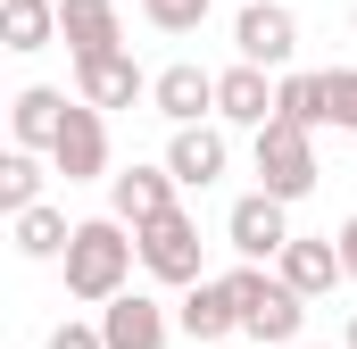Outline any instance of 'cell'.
Masks as SVG:
<instances>
[{
	"instance_id": "4",
	"label": "cell",
	"mask_w": 357,
	"mask_h": 349,
	"mask_svg": "<svg viewBox=\"0 0 357 349\" xmlns=\"http://www.w3.org/2000/svg\"><path fill=\"white\" fill-rule=\"evenodd\" d=\"M50 174H67V183H108V108H91L75 100L67 108V125H59V142H50Z\"/></svg>"
},
{
	"instance_id": "6",
	"label": "cell",
	"mask_w": 357,
	"mask_h": 349,
	"mask_svg": "<svg viewBox=\"0 0 357 349\" xmlns=\"http://www.w3.org/2000/svg\"><path fill=\"white\" fill-rule=\"evenodd\" d=\"M233 50H241V59H258V67H274V75H282V67L299 59V17H291L282 0H250V8L233 17Z\"/></svg>"
},
{
	"instance_id": "5",
	"label": "cell",
	"mask_w": 357,
	"mask_h": 349,
	"mask_svg": "<svg viewBox=\"0 0 357 349\" xmlns=\"http://www.w3.org/2000/svg\"><path fill=\"white\" fill-rule=\"evenodd\" d=\"M225 242H233L241 258L274 266V258H282V242H291V200H274L266 183H258L250 200H233V208H225Z\"/></svg>"
},
{
	"instance_id": "27",
	"label": "cell",
	"mask_w": 357,
	"mask_h": 349,
	"mask_svg": "<svg viewBox=\"0 0 357 349\" xmlns=\"http://www.w3.org/2000/svg\"><path fill=\"white\" fill-rule=\"evenodd\" d=\"M349 25H357V8H349Z\"/></svg>"
},
{
	"instance_id": "17",
	"label": "cell",
	"mask_w": 357,
	"mask_h": 349,
	"mask_svg": "<svg viewBox=\"0 0 357 349\" xmlns=\"http://www.w3.org/2000/svg\"><path fill=\"white\" fill-rule=\"evenodd\" d=\"M67 108H75L67 91H50V84H25L17 100H8V133H17L25 150H50V142H59V125H67Z\"/></svg>"
},
{
	"instance_id": "16",
	"label": "cell",
	"mask_w": 357,
	"mask_h": 349,
	"mask_svg": "<svg viewBox=\"0 0 357 349\" xmlns=\"http://www.w3.org/2000/svg\"><path fill=\"white\" fill-rule=\"evenodd\" d=\"M241 333H250V341H266V349H291L299 333H307V291H291V283L274 274V283H266V299L241 316Z\"/></svg>"
},
{
	"instance_id": "24",
	"label": "cell",
	"mask_w": 357,
	"mask_h": 349,
	"mask_svg": "<svg viewBox=\"0 0 357 349\" xmlns=\"http://www.w3.org/2000/svg\"><path fill=\"white\" fill-rule=\"evenodd\" d=\"M50 349H108V333H100V325H75V316H67V325L50 333Z\"/></svg>"
},
{
	"instance_id": "7",
	"label": "cell",
	"mask_w": 357,
	"mask_h": 349,
	"mask_svg": "<svg viewBox=\"0 0 357 349\" xmlns=\"http://www.w3.org/2000/svg\"><path fill=\"white\" fill-rule=\"evenodd\" d=\"M100 333H108V349H167L183 325L167 316V299H150V291H133V283H125V291L100 308Z\"/></svg>"
},
{
	"instance_id": "18",
	"label": "cell",
	"mask_w": 357,
	"mask_h": 349,
	"mask_svg": "<svg viewBox=\"0 0 357 349\" xmlns=\"http://www.w3.org/2000/svg\"><path fill=\"white\" fill-rule=\"evenodd\" d=\"M67 242H75V225H67V208H50V200H33V208H17V258L50 266V258H67Z\"/></svg>"
},
{
	"instance_id": "9",
	"label": "cell",
	"mask_w": 357,
	"mask_h": 349,
	"mask_svg": "<svg viewBox=\"0 0 357 349\" xmlns=\"http://www.w3.org/2000/svg\"><path fill=\"white\" fill-rule=\"evenodd\" d=\"M150 108H158L167 125H199V117H216V75H208L199 59H175V67L150 75Z\"/></svg>"
},
{
	"instance_id": "22",
	"label": "cell",
	"mask_w": 357,
	"mask_h": 349,
	"mask_svg": "<svg viewBox=\"0 0 357 349\" xmlns=\"http://www.w3.org/2000/svg\"><path fill=\"white\" fill-rule=\"evenodd\" d=\"M133 8H142V17H150L158 34H199L216 0H133Z\"/></svg>"
},
{
	"instance_id": "20",
	"label": "cell",
	"mask_w": 357,
	"mask_h": 349,
	"mask_svg": "<svg viewBox=\"0 0 357 349\" xmlns=\"http://www.w3.org/2000/svg\"><path fill=\"white\" fill-rule=\"evenodd\" d=\"M274 117H291V125H316V133H324V125H333V108H324V75H307V67H282V75H274Z\"/></svg>"
},
{
	"instance_id": "21",
	"label": "cell",
	"mask_w": 357,
	"mask_h": 349,
	"mask_svg": "<svg viewBox=\"0 0 357 349\" xmlns=\"http://www.w3.org/2000/svg\"><path fill=\"white\" fill-rule=\"evenodd\" d=\"M33 200H42V158H33V150L17 142V150L0 158V208L17 216V208H33Z\"/></svg>"
},
{
	"instance_id": "11",
	"label": "cell",
	"mask_w": 357,
	"mask_h": 349,
	"mask_svg": "<svg viewBox=\"0 0 357 349\" xmlns=\"http://www.w3.org/2000/svg\"><path fill=\"white\" fill-rule=\"evenodd\" d=\"M75 100H91V108H133V100H150V75L133 67V50H100V59H75Z\"/></svg>"
},
{
	"instance_id": "14",
	"label": "cell",
	"mask_w": 357,
	"mask_h": 349,
	"mask_svg": "<svg viewBox=\"0 0 357 349\" xmlns=\"http://www.w3.org/2000/svg\"><path fill=\"white\" fill-rule=\"evenodd\" d=\"M175 325L191 333V341H233V333H241V299H233V283H225V274H216V283H183Z\"/></svg>"
},
{
	"instance_id": "19",
	"label": "cell",
	"mask_w": 357,
	"mask_h": 349,
	"mask_svg": "<svg viewBox=\"0 0 357 349\" xmlns=\"http://www.w3.org/2000/svg\"><path fill=\"white\" fill-rule=\"evenodd\" d=\"M0 42L8 50H50L59 42V0H0Z\"/></svg>"
},
{
	"instance_id": "13",
	"label": "cell",
	"mask_w": 357,
	"mask_h": 349,
	"mask_svg": "<svg viewBox=\"0 0 357 349\" xmlns=\"http://www.w3.org/2000/svg\"><path fill=\"white\" fill-rule=\"evenodd\" d=\"M274 91H282V84H266V67H258V59H233V67L216 75V117H225V125H241V133H258V125L274 117Z\"/></svg>"
},
{
	"instance_id": "3",
	"label": "cell",
	"mask_w": 357,
	"mask_h": 349,
	"mask_svg": "<svg viewBox=\"0 0 357 349\" xmlns=\"http://www.w3.org/2000/svg\"><path fill=\"white\" fill-rule=\"evenodd\" d=\"M142 233V274L150 283H199V216H183V208H167V216H150V225H133Z\"/></svg>"
},
{
	"instance_id": "2",
	"label": "cell",
	"mask_w": 357,
	"mask_h": 349,
	"mask_svg": "<svg viewBox=\"0 0 357 349\" xmlns=\"http://www.w3.org/2000/svg\"><path fill=\"white\" fill-rule=\"evenodd\" d=\"M250 158H258V183H266L274 200H307L316 191V125H291V117H266L258 133H250Z\"/></svg>"
},
{
	"instance_id": "26",
	"label": "cell",
	"mask_w": 357,
	"mask_h": 349,
	"mask_svg": "<svg viewBox=\"0 0 357 349\" xmlns=\"http://www.w3.org/2000/svg\"><path fill=\"white\" fill-rule=\"evenodd\" d=\"M341 341H349V349H357V308H349V333H341Z\"/></svg>"
},
{
	"instance_id": "10",
	"label": "cell",
	"mask_w": 357,
	"mask_h": 349,
	"mask_svg": "<svg viewBox=\"0 0 357 349\" xmlns=\"http://www.w3.org/2000/svg\"><path fill=\"white\" fill-rule=\"evenodd\" d=\"M225 117H199V125H175V142H167V167H175L183 191H208L216 174H225Z\"/></svg>"
},
{
	"instance_id": "15",
	"label": "cell",
	"mask_w": 357,
	"mask_h": 349,
	"mask_svg": "<svg viewBox=\"0 0 357 349\" xmlns=\"http://www.w3.org/2000/svg\"><path fill=\"white\" fill-rule=\"evenodd\" d=\"M59 42H67L75 59L125 50V17H116V0H59Z\"/></svg>"
},
{
	"instance_id": "8",
	"label": "cell",
	"mask_w": 357,
	"mask_h": 349,
	"mask_svg": "<svg viewBox=\"0 0 357 349\" xmlns=\"http://www.w3.org/2000/svg\"><path fill=\"white\" fill-rule=\"evenodd\" d=\"M175 191H183V183H175V167H167V158H158V167H116V174H108V216H125V225H150V216L183 208Z\"/></svg>"
},
{
	"instance_id": "28",
	"label": "cell",
	"mask_w": 357,
	"mask_h": 349,
	"mask_svg": "<svg viewBox=\"0 0 357 349\" xmlns=\"http://www.w3.org/2000/svg\"><path fill=\"white\" fill-rule=\"evenodd\" d=\"M341 349H349V341H341Z\"/></svg>"
},
{
	"instance_id": "12",
	"label": "cell",
	"mask_w": 357,
	"mask_h": 349,
	"mask_svg": "<svg viewBox=\"0 0 357 349\" xmlns=\"http://www.w3.org/2000/svg\"><path fill=\"white\" fill-rule=\"evenodd\" d=\"M274 274H282L291 291H307V299H324V291H341V283H349V266H341V242H333V233H324V242L291 233V242H282V258H274Z\"/></svg>"
},
{
	"instance_id": "1",
	"label": "cell",
	"mask_w": 357,
	"mask_h": 349,
	"mask_svg": "<svg viewBox=\"0 0 357 349\" xmlns=\"http://www.w3.org/2000/svg\"><path fill=\"white\" fill-rule=\"evenodd\" d=\"M59 266H67V299H84V308H108V299L133 283V266H142V233H133L125 216H84Z\"/></svg>"
},
{
	"instance_id": "25",
	"label": "cell",
	"mask_w": 357,
	"mask_h": 349,
	"mask_svg": "<svg viewBox=\"0 0 357 349\" xmlns=\"http://www.w3.org/2000/svg\"><path fill=\"white\" fill-rule=\"evenodd\" d=\"M341 266H349V283H357V216L341 225Z\"/></svg>"
},
{
	"instance_id": "23",
	"label": "cell",
	"mask_w": 357,
	"mask_h": 349,
	"mask_svg": "<svg viewBox=\"0 0 357 349\" xmlns=\"http://www.w3.org/2000/svg\"><path fill=\"white\" fill-rule=\"evenodd\" d=\"M324 108L341 133H357V67H324Z\"/></svg>"
}]
</instances>
